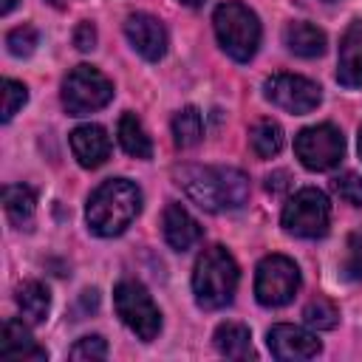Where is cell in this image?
<instances>
[{
    "mask_svg": "<svg viewBox=\"0 0 362 362\" xmlns=\"http://www.w3.org/2000/svg\"><path fill=\"white\" fill-rule=\"evenodd\" d=\"M175 181L181 189L206 212L238 209L249 198V178L235 167H175Z\"/></svg>",
    "mask_w": 362,
    "mask_h": 362,
    "instance_id": "cell-1",
    "label": "cell"
},
{
    "mask_svg": "<svg viewBox=\"0 0 362 362\" xmlns=\"http://www.w3.org/2000/svg\"><path fill=\"white\" fill-rule=\"evenodd\" d=\"M139 209H141L139 187L127 178H107L90 192L85 218H88L90 232L102 238H113V235H122L133 223Z\"/></svg>",
    "mask_w": 362,
    "mask_h": 362,
    "instance_id": "cell-2",
    "label": "cell"
},
{
    "mask_svg": "<svg viewBox=\"0 0 362 362\" xmlns=\"http://www.w3.org/2000/svg\"><path fill=\"white\" fill-rule=\"evenodd\" d=\"M238 263L235 257L223 249V246H209L204 249V255L195 263L192 272V291H195V303L206 311L223 308L232 303L235 288H238Z\"/></svg>",
    "mask_w": 362,
    "mask_h": 362,
    "instance_id": "cell-3",
    "label": "cell"
},
{
    "mask_svg": "<svg viewBox=\"0 0 362 362\" xmlns=\"http://www.w3.org/2000/svg\"><path fill=\"white\" fill-rule=\"evenodd\" d=\"M212 25L221 48L232 59L249 62L255 57L260 45V23L252 8H246L243 3H221L212 14Z\"/></svg>",
    "mask_w": 362,
    "mask_h": 362,
    "instance_id": "cell-4",
    "label": "cell"
},
{
    "mask_svg": "<svg viewBox=\"0 0 362 362\" xmlns=\"http://www.w3.org/2000/svg\"><path fill=\"white\" fill-rule=\"evenodd\" d=\"M328 226H331V204L325 192L317 187H303L283 206V229L288 235L314 240V238H322Z\"/></svg>",
    "mask_w": 362,
    "mask_h": 362,
    "instance_id": "cell-5",
    "label": "cell"
},
{
    "mask_svg": "<svg viewBox=\"0 0 362 362\" xmlns=\"http://www.w3.org/2000/svg\"><path fill=\"white\" fill-rule=\"evenodd\" d=\"M113 305H116V314L122 317V322L141 339V342H150L158 337L161 331V314L153 303V297L147 294V288L141 283H133V280H124L113 288Z\"/></svg>",
    "mask_w": 362,
    "mask_h": 362,
    "instance_id": "cell-6",
    "label": "cell"
},
{
    "mask_svg": "<svg viewBox=\"0 0 362 362\" xmlns=\"http://www.w3.org/2000/svg\"><path fill=\"white\" fill-rule=\"evenodd\" d=\"M110 99H113V82L90 65H76L62 82V105L71 116L93 113L105 107Z\"/></svg>",
    "mask_w": 362,
    "mask_h": 362,
    "instance_id": "cell-7",
    "label": "cell"
},
{
    "mask_svg": "<svg viewBox=\"0 0 362 362\" xmlns=\"http://www.w3.org/2000/svg\"><path fill=\"white\" fill-rule=\"evenodd\" d=\"M300 288V269L286 255H269L257 263L255 274V294L260 305L277 308L286 305Z\"/></svg>",
    "mask_w": 362,
    "mask_h": 362,
    "instance_id": "cell-8",
    "label": "cell"
},
{
    "mask_svg": "<svg viewBox=\"0 0 362 362\" xmlns=\"http://www.w3.org/2000/svg\"><path fill=\"white\" fill-rule=\"evenodd\" d=\"M294 153L308 170H331L342 161L345 156V139L334 124H314L297 133L294 139Z\"/></svg>",
    "mask_w": 362,
    "mask_h": 362,
    "instance_id": "cell-9",
    "label": "cell"
},
{
    "mask_svg": "<svg viewBox=\"0 0 362 362\" xmlns=\"http://www.w3.org/2000/svg\"><path fill=\"white\" fill-rule=\"evenodd\" d=\"M263 93L269 102H274L277 107L288 110V113H311L322 93H320V85L305 79V76H297V74H274L263 82Z\"/></svg>",
    "mask_w": 362,
    "mask_h": 362,
    "instance_id": "cell-10",
    "label": "cell"
},
{
    "mask_svg": "<svg viewBox=\"0 0 362 362\" xmlns=\"http://www.w3.org/2000/svg\"><path fill=\"white\" fill-rule=\"evenodd\" d=\"M266 345H269L272 356L286 359V362L311 359V356L320 354V339L311 331H305L300 325H288V322L272 325L269 334H266Z\"/></svg>",
    "mask_w": 362,
    "mask_h": 362,
    "instance_id": "cell-11",
    "label": "cell"
},
{
    "mask_svg": "<svg viewBox=\"0 0 362 362\" xmlns=\"http://www.w3.org/2000/svg\"><path fill=\"white\" fill-rule=\"evenodd\" d=\"M124 34L130 40V45L150 62H158L167 51V31L161 25V20H156L153 14L136 11L124 20Z\"/></svg>",
    "mask_w": 362,
    "mask_h": 362,
    "instance_id": "cell-12",
    "label": "cell"
},
{
    "mask_svg": "<svg viewBox=\"0 0 362 362\" xmlns=\"http://www.w3.org/2000/svg\"><path fill=\"white\" fill-rule=\"evenodd\" d=\"M337 79L345 88L362 85V20H354L339 42V59H337Z\"/></svg>",
    "mask_w": 362,
    "mask_h": 362,
    "instance_id": "cell-13",
    "label": "cell"
},
{
    "mask_svg": "<svg viewBox=\"0 0 362 362\" xmlns=\"http://www.w3.org/2000/svg\"><path fill=\"white\" fill-rule=\"evenodd\" d=\"M71 150H74V158L85 170H93V167L105 164V158L110 156V139H107L105 127L82 124L71 133Z\"/></svg>",
    "mask_w": 362,
    "mask_h": 362,
    "instance_id": "cell-14",
    "label": "cell"
},
{
    "mask_svg": "<svg viewBox=\"0 0 362 362\" xmlns=\"http://www.w3.org/2000/svg\"><path fill=\"white\" fill-rule=\"evenodd\" d=\"M161 226H164V240L175 249V252H187L192 249L198 240H201V226L198 221L181 206V204H167L164 209V218H161Z\"/></svg>",
    "mask_w": 362,
    "mask_h": 362,
    "instance_id": "cell-15",
    "label": "cell"
},
{
    "mask_svg": "<svg viewBox=\"0 0 362 362\" xmlns=\"http://www.w3.org/2000/svg\"><path fill=\"white\" fill-rule=\"evenodd\" d=\"M0 356L6 359H34L42 362L48 359L45 348H40L34 342V337L25 328V320H6L3 322V334H0Z\"/></svg>",
    "mask_w": 362,
    "mask_h": 362,
    "instance_id": "cell-16",
    "label": "cell"
},
{
    "mask_svg": "<svg viewBox=\"0 0 362 362\" xmlns=\"http://www.w3.org/2000/svg\"><path fill=\"white\" fill-rule=\"evenodd\" d=\"M283 40H286V48L297 57H305V59H314V57H322L325 54V31L311 25V23H288L286 31H283Z\"/></svg>",
    "mask_w": 362,
    "mask_h": 362,
    "instance_id": "cell-17",
    "label": "cell"
},
{
    "mask_svg": "<svg viewBox=\"0 0 362 362\" xmlns=\"http://www.w3.org/2000/svg\"><path fill=\"white\" fill-rule=\"evenodd\" d=\"M3 209L8 215V221L17 229H28L34 221V209H37V198L34 189L25 184H8L3 187Z\"/></svg>",
    "mask_w": 362,
    "mask_h": 362,
    "instance_id": "cell-18",
    "label": "cell"
},
{
    "mask_svg": "<svg viewBox=\"0 0 362 362\" xmlns=\"http://www.w3.org/2000/svg\"><path fill=\"white\" fill-rule=\"evenodd\" d=\"M17 305H20V314L28 325H40L45 317H48V308H51V294L42 283L37 280H28L17 288Z\"/></svg>",
    "mask_w": 362,
    "mask_h": 362,
    "instance_id": "cell-19",
    "label": "cell"
},
{
    "mask_svg": "<svg viewBox=\"0 0 362 362\" xmlns=\"http://www.w3.org/2000/svg\"><path fill=\"white\" fill-rule=\"evenodd\" d=\"M215 348L223 356H229V359H249V356H255V351H252V334L240 322H223V325H218V331H215Z\"/></svg>",
    "mask_w": 362,
    "mask_h": 362,
    "instance_id": "cell-20",
    "label": "cell"
},
{
    "mask_svg": "<svg viewBox=\"0 0 362 362\" xmlns=\"http://www.w3.org/2000/svg\"><path fill=\"white\" fill-rule=\"evenodd\" d=\"M119 144L127 156H136V158H150L153 156V141H150L147 130L141 127V122L136 119V113H122V119H119Z\"/></svg>",
    "mask_w": 362,
    "mask_h": 362,
    "instance_id": "cell-21",
    "label": "cell"
},
{
    "mask_svg": "<svg viewBox=\"0 0 362 362\" xmlns=\"http://www.w3.org/2000/svg\"><path fill=\"white\" fill-rule=\"evenodd\" d=\"M249 144H252V150H255L257 158H272V156H277L280 147H283V130H280V124L272 122V119H260V122L249 130Z\"/></svg>",
    "mask_w": 362,
    "mask_h": 362,
    "instance_id": "cell-22",
    "label": "cell"
},
{
    "mask_svg": "<svg viewBox=\"0 0 362 362\" xmlns=\"http://www.w3.org/2000/svg\"><path fill=\"white\" fill-rule=\"evenodd\" d=\"M201 133H204V122H201V113L198 107H181L173 119V141L178 147H192L201 141Z\"/></svg>",
    "mask_w": 362,
    "mask_h": 362,
    "instance_id": "cell-23",
    "label": "cell"
},
{
    "mask_svg": "<svg viewBox=\"0 0 362 362\" xmlns=\"http://www.w3.org/2000/svg\"><path fill=\"white\" fill-rule=\"evenodd\" d=\"M303 320H305L311 328H317V331H331V328L339 322V308H337L331 300H325V297H314V300H308V305L303 308Z\"/></svg>",
    "mask_w": 362,
    "mask_h": 362,
    "instance_id": "cell-24",
    "label": "cell"
},
{
    "mask_svg": "<svg viewBox=\"0 0 362 362\" xmlns=\"http://www.w3.org/2000/svg\"><path fill=\"white\" fill-rule=\"evenodd\" d=\"M37 28L34 25H17L6 34V45L14 57H28L34 48H37Z\"/></svg>",
    "mask_w": 362,
    "mask_h": 362,
    "instance_id": "cell-25",
    "label": "cell"
},
{
    "mask_svg": "<svg viewBox=\"0 0 362 362\" xmlns=\"http://www.w3.org/2000/svg\"><path fill=\"white\" fill-rule=\"evenodd\" d=\"M68 356L71 359H76V362H99V359H105L107 356V342L102 339V337H82L71 351H68Z\"/></svg>",
    "mask_w": 362,
    "mask_h": 362,
    "instance_id": "cell-26",
    "label": "cell"
},
{
    "mask_svg": "<svg viewBox=\"0 0 362 362\" xmlns=\"http://www.w3.org/2000/svg\"><path fill=\"white\" fill-rule=\"evenodd\" d=\"M25 99H28L25 85L17 82V79H6L3 82V122H8L25 105Z\"/></svg>",
    "mask_w": 362,
    "mask_h": 362,
    "instance_id": "cell-27",
    "label": "cell"
},
{
    "mask_svg": "<svg viewBox=\"0 0 362 362\" xmlns=\"http://www.w3.org/2000/svg\"><path fill=\"white\" fill-rule=\"evenodd\" d=\"M334 192L351 204V206H362V178L356 173H342L334 178Z\"/></svg>",
    "mask_w": 362,
    "mask_h": 362,
    "instance_id": "cell-28",
    "label": "cell"
},
{
    "mask_svg": "<svg viewBox=\"0 0 362 362\" xmlns=\"http://www.w3.org/2000/svg\"><path fill=\"white\" fill-rule=\"evenodd\" d=\"M345 274L354 280H362V226L348 235V257H345Z\"/></svg>",
    "mask_w": 362,
    "mask_h": 362,
    "instance_id": "cell-29",
    "label": "cell"
},
{
    "mask_svg": "<svg viewBox=\"0 0 362 362\" xmlns=\"http://www.w3.org/2000/svg\"><path fill=\"white\" fill-rule=\"evenodd\" d=\"M74 45H76L79 51L96 48V28H93L90 23H79L76 31H74Z\"/></svg>",
    "mask_w": 362,
    "mask_h": 362,
    "instance_id": "cell-30",
    "label": "cell"
},
{
    "mask_svg": "<svg viewBox=\"0 0 362 362\" xmlns=\"http://www.w3.org/2000/svg\"><path fill=\"white\" fill-rule=\"evenodd\" d=\"M283 178H288L286 173H274V175H269V192H280V189H286V181Z\"/></svg>",
    "mask_w": 362,
    "mask_h": 362,
    "instance_id": "cell-31",
    "label": "cell"
},
{
    "mask_svg": "<svg viewBox=\"0 0 362 362\" xmlns=\"http://www.w3.org/2000/svg\"><path fill=\"white\" fill-rule=\"evenodd\" d=\"M14 6H17V0H3V3H0V14H11Z\"/></svg>",
    "mask_w": 362,
    "mask_h": 362,
    "instance_id": "cell-32",
    "label": "cell"
},
{
    "mask_svg": "<svg viewBox=\"0 0 362 362\" xmlns=\"http://www.w3.org/2000/svg\"><path fill=\"white\" fill-rule=\"evenodd\" d=\"M181 3H184V6H201L204 0H181Z\"/></svg>",
    "mask_w": 362,
    "mask_h": 362,
    "instance_id": "cell-33",
    "label": "cell"
},
{
    "mask_svg": "<svg viewBox=\"0 0 362 362\" xmlns=\"http://www.w3.org/2000/svg\"><path fill=\"white\" fill-rule=\"evenodd\" d=\"M359 156H362V127H359Z\"/></svg>",
    "mask_w": 362,
    "mask_h": 362,
    "instance_id": "cell-34",
    "label": "cell"
},
{
    "mask_svg": "<svg viewBox=\"0 0 362 362\" xmlns=\"http://www.w3.org/2000/svg\"><path fill=\"white\" fill-rule=\"evenodd\" d=\"M51 3H62V0H51Z\"/></svg>",
    "mask_w": 362,
    "mask_h": 362,
    "instance_id": "cell-35",
    "label": "cell"
},
{
    "mask_svg": "<svg viewBox=\"0 0 362 362\" xmlns=\"http://www.w3.org/2000/svg\"><path fill=\"white\" fill-rule=\"evenodd\" d=\"M328 3H334V0H328Z\"/></svg>",
    "mask_w": 362,
    "mask_h": 362,
    "instance_id": "cell-36",
    "label": "cell"
}]
</instances>
